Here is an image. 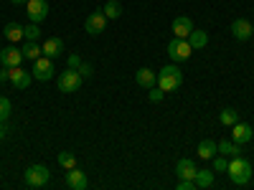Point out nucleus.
<instances>
[{"mask_svg":"<svg viewBox=\"0 0 254 190\" xmlns=\"http://www.w3.org/2000/svg\"><path fill=\"white\" fill-rule=\"evenodd\" d=\"M229 180L234 185H247L252 180V165L247 157L237 155V157H229V170H226Z\"/></svg>","mask_w":254,"mask_h":190,"instance_id":"obj_1","label":"nucleus"},{"mask_svg":"<svg viewBox=\"0 0 254 190\" xmlns=\"http://www.w3.org/2000/svg\"><path fill=\"white\" fill-rule=\"evenodd\" d=\"M181 84H183V71L176 66V63H168V66H163V69L158 71V87H160L165 94L181 89Z\"/></svg>","mask_w":254,"mask_h":190,"instance_id":"obj_2","label":"nucleus"},{"mask_svg":"<svg viewBox=\"0 0 254 190\" xmlns=\"http://www.w3.org/2000/svg\"><path fill=\"white\" fill-rule=\"evenodd\" d=\"M23 180H26L28 188H44L51 180V173H49L46 165H31V167H26Z\"/></svg>","mask_w":254,"mask_h":190,"instance_id":"obj_3","label":"nucleus"},{"mask_svg":"<svg viewBox=\"0 0 254 190\" xmlns=\"http://www.w3.org/2000/svg\"><path fill=\"white\" fill-rule=\"evenodd\" d=\"M81 81H84V76H81L76 69H66V71L59 76V92H64V94H74V92L81 89Z\"/></svg>","mask_w":254,"mask_h":190,"instance_id":"obj_4","label":"nucleus"},{"mask_svg":"<svg viewBox=\"0 0 254 190\" xmlns=\"http://www.w3.org/2000/svg\"><path fill=\"white\" fill-rule=\"evenodd\" d=\"M190 53H193V48H190V44L186 38H173L171 44H168V56H171L173 63H181V61H188Z\"/></svg>","mask_w":254,"mask_h":190,"instance_id":"obj_5","label":"nucleus"},{"mask_svg":"<svg viewBox=\"0 0 254 190\" xmlns=\"http://www.w3.org/2000/svg\"><path fill=\"white\" fill-rule=\"evenodd\" d=\"M33 79L36 81H49V79H54V58H49V56H41V58H36L33 61Z\"/></svg>","mask_w":254,"mask_h":190,"instance_id":"obj_6","label":"nucleus"},{"mask_svg":"<svg viewBox=\"0 0 254 190\" xmlns=\"http://www.w3.org/2000/svg\"><path fill=\"white\" fill-rule=\"evenodd\" d=\"M8 81L18 92H26L31 87V81H33V74L26 71V69H20V66H13V69H8Z\"/></svg>","mask_w":254,"mask_h":190,"instance_id":"obj_7","label":"nucleus"},{"mask_svg":"<svg viewBox=\"0 0 254 190\" xmlns=\"http://www.w3.org/2000/svg\"><path fill=\"white\" fill-rule=\"evenodd\" d=\"M26 15H28L31 23H41V20H46V15H49V3L46 0H28Z\"/></svg>","mask_w":254,"mask_h":190,"instance_id":"obj_8","label":"nucleus"},{"mask_svg":"<svg viewBox=\"0 0 254 190\" xmlns=\"http://www.w3.org/2000/svg\"><path fill=\"white\" fill-rule=\"evenodd\" d=\"M84 28H87L89 36H99L104 28H107V15H104L102 10H94L87 15V20H84Z\"/></svg>","mask_w":254,"mask_h":190,"instance_id":"obj_9","label":"nucleus"},{"mask_svg":"<svg viewBox=\"0 0 254 190\" xmlns=\"http://www.w3.org/2000/svg\"><path fill=\"white\" fill-rule=\"evenodd\" d=\"M231 36H234L237 41H249V38L254 36L252 20H247V18H237L234 23H231Z\"/></svg>","mask_w":254,"mask_h":190,"instance_id":"obj_10","label":"nucleus"},{"mask_svg":"<svg viewBox=\"0 0 254 190\" xmlns=\"http://www.w3.org/2000/svg\"><path fill=\"white\" fill-rule=\"evenodd\" d=\"M252 137H254V130L249 124H244V122H237V124H231V140H234L237 144H249L252 142Z\"/></svg>","mask_w":254,"mask_h":190,"instance_id":"obj_11","label":"nucleus"},{"mask_svg":"<svg viewBox=\"0 0 254 190\" xmlns=\"http://www.w3.org/2000/svg\"><path fill=\"white\" fill-rule=\"evenodd\" d=\"M0 63H3L5 69H13V66H20L23 63V51L10 46V48H3L0 51Z\"/></svg>","mask_w":254,"mask_h":190,"instance_id":"obj_12","label":"nucleus"},{"mask_svg":"<svg viewBox=\"0 0 254 190\" xmlns=\"http://www.w3.org/2000/svg\"><path fill=\"white\" fill-rule=\"evenodd\" d=\"M66 185H69L71 190H87L89 180H87V175H84L81 170L71 167V170H66Z\"/></svg>","mask_w":254,"mask_h":190,"instance_id":"obj_13","label":"nucleus"},{"mask_svg":"<svg viewBox=\"0 0 254 190\" xmlns=\"http://www.w3.org/2000/svg\"><path fill=\"white\" fill-rule=\"evenodd\" d=\"M196 170H198V167L193 165V160H188V157L178 160V165H176L178 180H193V178H196Z\"/></svg>","mask_w":254,"mask_h":190,"instance_id":"obj_14","label":"nucleus"},{"mask_svg":"<svg viewBox=\"0 0 254 190\" xmlns=\"http://www.w3.org/2000/svg\"><path fill=\"white\" fill-rule=\"evenodd\" d=\"M173 36L176 38H188V33L193 31V20H190L188 15H178L176 20H173Z\"/></svg>","mask_w":254,"mask_h":190,"instance_id":"obj_15","label":"nucleus"},{"mask_svg":"<svg viewBox=\"0 0 254 190\" xmlns=\"http://www.w3.org/2000/svg\"><path fill=\"white\" fill-rule=\"evenodd\" d=\"M135 81H137V87H142V89H153L158 84V74L153 69H137Z\"/></svg>","mask_w":254,"mask_h":190,"instance_id":"obj_16","label":"nucleus"},{"mask_svg":"<svg viewBox=\"0 0 254 190\" xmlns=\"http://www.w3.org/2000/svg\"><path fill=\"white\" fill-rule=\"evenodd\" d=\"M64 48H66V46H64V41L61 38H46V44L44 46H41V51H44V56H49V58H59L61 53H64Z\"/></svg>","mask_w":254,"mask_h":190,"instance_id":"obj_17","label":"nucleus"},{"mask_svg":"<svg viewBox=\"0 0 254 190\" xmlns=\"http://www.w3.org/2000/svg\"><path fill=\"white\" fill-rule=\"evenodd\" d=\"M3 36H5V41H8V44H18V41H23V38H26V33H23V26H20V23H5V28H3Z\"/></svg>","mask_w":254,"mask_h":190,"instance_id":"obj_18","label":"nucleus"},{"mask_svg":"<svg viewBox=\"0 0 254 190\" xmlns=\"http://www.w3.org/2000/svg\"><path fill=\"white\" fill-rule=\"evenodd\" d=\"M216 147H219V155H224V157H237V155H242V144H237L234 140H221V142H216Z\"/></svg>","mask_w":254,"mask_h":190,"instance_id":"obj_19","label":"nucleus"},{"mask_svg":"<svg viewBox=\"0 0 254 190\" xmlns=\"http://www.w3.org/2000/svg\"><path fill=\"white\" fill-rule=\"evenodd\" d=\"M188 44H190V48H203L206 44H208V33L206 31H201V28H193L188 33Z\"/></svg>","mask_w":254,"mask_h":190,"instance_id":"obj_20","label":"nucleus"},{"mask_svg":"<svg viewBox=\"0 0 254 190\" xmlns=\"http://www.w3.org/2000/svg\"><path fill=\"white\" fill-rule=\"evenodd\" d=\"M196 152H198V157H203V160H211V157H214V155L219 152V147H216V142H214V140H201Z\"/></svg>","mask_w":254,"mask_h":190,"instance_id":"obj_21","label":"nucleus"},{"mask_svg":"<svg viewBox=\"0 0 254 190\" xmlns=\"http://www.w3.org/2000/svg\"><path fill=\"white\" fill-rule=\"evenodd\" d=\"M193 183H196V188H201V190L211 188V185H214V170H196Z\"/></svg>","mask_w":254,"mask_h":190,"instance_id":"obj_22","label":"nucleus"},{"mask_svg":"<svg viewBox=\"0 0 254 190\" xmlns=\"http://www.w3.org/2000/svg\"><path fill=\"white\" fill-rule=\"evenodd\" d=\"M20 51H23V58L26 61H36V58L44 56V51H41V46L36 44V41H26V46L20 48Z\"/></svg>","mask_w":254,"mask_h":190,"instance_id":"obj_23","label":"nucleus"},{"mask_svg":"<svg viewBox=\"0 0 254 190\" xmlns=\"http://www.w3.org/2000/svg\"><path fill=\"white\" fill-rule=\"evenodd\" d=\"M102 13L107 15V20H117V18L122 15V5H120V0H107V3H104V8H102Z\"/></svg>","mask_w":254,"mask_h":190,"instance_id":"obj_24","label":"nucleus"},{"mask_svg":"<svg viewBox=\"0 0 254 190\" xmlns=\"http://www.w3.org/2000/svg\"><path fill=\"white\" fill-rule=\"evenodd\" d=\"M59 165L64 167V170H71V167H76V155L74 152H69V150H64V152H59Z\"/></svg>","mask_w":254,"mask_h":190,"instance_id":"obj_25","label":"nucleus"},{"mask_svg":"<svg viewBox=\"0 0 254 190\" xmlns=\"http://www.w3.org/2000/svg\"><path fill=\"white\" fill-rule=\"evenodd\" d=\"M211 170H214V173H226L229 170V157L216 152L214 157H211Z\"/></svg>","mask_w":254,"mask_h":190,"instance_id":"obj_26","label":"nucleus"},{"mask_svg":"<svg viewBox=\"0 0 254 190\" xmlns=\"http://www.w3.org/2000/svg\"><path fill=\"white\" fill-rule=\"evenodd\" d=\"M219 122H221L224 127L237 124V122H239V112H237V109H221V114H219Z\"/></svg>","mask_w":254,"mask_h":190,"instance_id":"obj_27","label":"nucleus"},{"mask_svg":"<svg viewBox=\"0 0 254 190\" xmlns=\"http://www.w3.org/2000/svg\"><path fill=\"white\" fill-rule=\"evenodd\" d=\"M10 112H13L10 99H8V96H0V122H5V119L10 117Z\"/></svg>","mask_w":254,"mask_h":190,"instance_id":"obj_28","label":"nucleus"},{"mask_svg":"<svg viewBox=\"0 0 254 190\" xmlns=\"http://www.w3.org/2000/svg\"><path fill=\"white\" fill-rule=\"evenodd\" d=\"M23 33H26V41H38V38H41V28H38V23H28V26H23Z\"/></svg>","mask_w":254,"mask_h":190,"instance_id":"obj_29","label":"nucleus"},{"mask_svg":"<svg viewBox=\"0 0 254 190\" xmlns=\"http://www.w3.org/2000/svg\"><path fill=\"white\" fill-rule=\"evenodd\" d=\"M163 94H165V92H163V89L158 87V84H155V87H153V89H147V99H150L153 104H158V101L163 99Z\"/></svg>","mask_w":254,"mask_h":190,"instance_id":"obj_30","label":"nucleus"},{"mask_svg":"<svg viewBox=\"0 0 254 190\" xmlns=\"http://www.w3.org/2000/svg\"><path fill=\"white\" fill-rule=\"evenodd\" d=\"M76 71H79V74H81L84 79H89V76L94 74V69H92V63H87V61H81V63H79V69H76Z\"/></svg>","mask_w":254,"mask_h":190,"instance_id":"obj_31","label":"nucleus"},{"mask_svg":"<svg viewBox=\"0 0 254 190\" xmlns=\"http://www.w3.org/2000/svg\"><path fill=\"white\" fill-rule=\"evenodd\" d=\"M66 63H69V69H79V63H81V56H79V53H71V56L66 58Z\"/></svg>","mask_w":254,"mask_h":190,"instance_id":"obj_32","label":"nucleus"},{"mask_svg":"<svg viewBox=\"0 0 254 190\" xmlns=\"http://www.w3.org/2000/svg\"><path fill=\"white\" fill-rule=\"evenodd\" d=\"M178 190H196L193 180H178Z\"/></svg>","mask_w":254,"mask_h":190,"instance_id":"obj_33","label":"nucleus"},{"mask_svg":"<svg viewBox=\"0 0 254 190\" xmlns=\"http://www.w3.org/2000/svg\"><path fill=\"white\" fill-rule=\"evenodd\" d=\"M8 135V127H5V122H0V140H3Z\"/></svg>","mask_w":254,"mask_h":190,"instance_id":"obj_34","label":"nucleus"},{"mask_svg":"<svg viewBox=\"0 0 254 190\" xmlns=\"http://www.w3.org/2000/svg\"><path fill=\"white\" fill-rule=\"evenodd\" d=\"M0 81H8V71H5V66L0 69Z\"/></svg>","mask_w":254,"mask_h":190,"instance_id":"obj_35","label":"nucleus"},{"mask_svg":"<svg viewBox=\"0 0 254 190\" xmlns=\"http://www.w3.org/2000/svg\"><path fill=\"white\" fill-rule=\"evenodd\" d=\"M10 3H13V5H26L28 0H10Z\"/></svg>","mask_w":254,"mask_h":190,"instance_id":"obj_36","label":"nucleus"}]
</instances>
